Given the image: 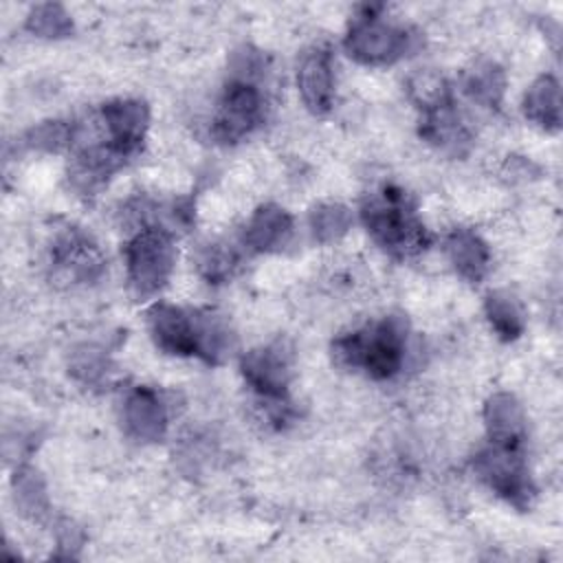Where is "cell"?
Listing matches in <instances>:
<instances>
[{"label": "cell", "mask_w": 563, "mask_h": 563, "mask_svg": "<svg viewBox=\"0 0 563 563\" xmlns=\"http://www.w3.org/2000/svg\"><path fill=\"white\" fill-rule=\"evenodd\" d=\"M51 266L55 277L73 284L97 282L106 271L99 244L81 229L66 227L51 242Z\"/></svg>", "instance_id": "8"}, {"label": "cell", "mask_w": 563, "mask_h": 563, "mask_svg": "<svg viewBox=\"0 0 563 563\" xmlns=\"http://www.w3.org/2000/svg\"><path fill=\"white\" fill-rule=\"evenodd\" d=\"M176 266V246L167 229L145 224L125 244V271L136 297H152L163 290Z\"/></svg>", "instance_id": "5"}, {"label": "cell", "mask_w": 563, "mask_h": 563, "mask_svg": "<svg viewBox=\"0 0 563 563\" xmlns=\"http://www.w3.org/2000/svg\"><path fill=\"white\" fill-rule=\"evenodd\" d=\"M13 493L20 512L37 519L46 512V493L40 475L33 468H20L13 477Z\"/></svg>", "instance_id": "24"}, {"label": "cell", "mask_w": 563, "mask_h": 563, "mask_svg": "<svg viewBox=\"0 0 563 563\" xmlns=\"http://www.w3.org/2000/svg\"><path fill=\"white\" fill-rule=\"evenodd\" d=\"M244 383L266 405L273 420H284L288 411V385L292 374L290 347L277 339L273 343L249 350L240 358Z\"/></svg>", "instance_id": "7"}, {"label": "cell", "mask_w": 563, "mask_h": 563, "mask_svg": "<svg viewBox=\"0 0 563 563\" xmlns=\"http://www.w3.org/2000/svg\"><path fill=\"white\" fill-rule=\"evenodd\" d=\"M444 251L455 273L468 284H479L490 268L488 244L471 229H453L444 238Z\"/></svg>", "instance_id": "16"}, {"label": "cell", "mask_w": 563, "mask_h": 563, "mask_svg": "<svg viewBox=\"0 0 563 563\" xmlns=\"http://www.w3.org/2000/svg\"><path fill=\"white\" fill-rule=\"evenodd\" d=\"M297 86L303 106L312 114H325L334 101L332 57L328 48H308L297 66Z\"/></svg>", "instance_id": "12"}, {"label": "cell", "mask_w": 563, "mask_h": 563, "mask_svg": "<svg viewBox=\"0 0 563 563\" xmlns=\"http://www.w3.org/2000/svg\"><path fill=\"white\" fill-rule=\"evenodd\" d=\"M523 114L545 132L561 128V86L552 75H541L532 81L523 97Z\"/></svg>", "instance_id": "17"}, {"label": "cell", "mask_w": 563, "mask_h": 563, "mask_svg": "<svg viewBox=\"0 0 563 563\" xmlns=\"http://www.w3.org/2000/svg\"><path fill=\"white\" fill-rule=\"evenodd\" d=\"M361 220L372 240L396 260L416 257L431 244V233L411 196L394 183H385L363 198Z\"/></svg>", "instance_id": "2"}, {"label": "cell", "mask_w": 563, "mask_h": 563, "mask_svg": "<svg viewBox=\"0 0 563 563\" xmlns=\"http://www.w3.org/2000/svg\"><path fill=\"white\" fill-rule=\"evenodd\" d=\"M526 444L490 442L473 457L475 475L501 499L519 510H528L537 488L526 462Z\"/></svg>", "instance_id": "6"}, {"label": "cell", "mask_w": 563, "mask_h": 563, "mask_svg": "<svg viewBox=\"0 0 563 563\" xmlns=\"http://www.w3.org/2000/svg\"><path fill=\"white\" fill-rule=\"evenodd\" d=\"M464 92L488 110H499L506 92V73L493 59L475 62L464 75Z\"/></svg>", "instance_id": "18"}, {"label": "cell", "mask_w": 563, "mask_h": 563, "mask_svg": "<svg viewBox=\"0 0 563 563\" xmlns=\"http://www.w3.org/2000/svg\"><path fill=\"white\" fill-rule=\"evenodd\" d=\"M352 211L341 202H321L312 207L308 216V227L312 240L319 244H330L341 240L352 229Z\"/></svg>", "instance_id": "21"}, {"label": "cell", "mask_w": 563, "mask_h": 563, "mask_svg": "<svg viewBox=\"0 0 563 563\" xmlns=\"http://www.w3.org/2000/svg\"><path fill=\"white\" fill-rule=\"evenodd\" d=\"M486 438L504 444H526V413L521 402L510 391L493 394L484 405Z\"/></svg>", "instance_id": "14"}, {"label": "cell", "mask_w": 563, "mask_h": 563, "mask_svg": "<svg viewBox=\"0 0 563 563\" xmlns=\"http://www.w3.org/2000/svg\"><path fill=\"white\" fill-rule=\"evenodd\" d=\"M167 407L158 391L139 385L132 387L121 405V422L130 438L139 442H158L167 431Z\"/></svg>", "instance_id": "11"}, {"label": "cell", "mask_w": 563, "mask_h": 563, "mask_svg": "<svg viewBox=\"0 0 563 563\" xmlns=\"http://www.w3.org/2000/svg\"><path fill=\"white\" fill-rule=\"evenodd\" d=\"M484 312L501 341H517L526 330V317L519 301L504 290H493L486 295Z\"/></svg>", "instance_id": "20"}, {"label": "cell", "mask_w": 563, "mask_h": 563, "mask_svg": "<svg viewBox=\"0 0 563 563\" xmlns=\"http://www.w3.org/2000/svg\"><path fill=\"white\" fill-rule=\"evenodd\" d=\"M75 134H77V125L68 121H59V119L42 121L40 125L31 128L24 134V143L26 147L40 150V152H59L75 143Z\"/></svg>", "instance_id": "23"}, {"label": "cell", "mask_w": 563, "mask_h": 563, "mask_svg": "<svg viewBox=\"0 0 563 563\" xmlns=\"http://www.w3.org/2000/svg\"><path fill=\"white\" fill-rule=\"evenodd\" d=\"M99 123L106 143L121 156L130 158L145 141L150 125L147 103L141 99H112L101 106Z\"/></svg>", "instance_id": "10"}, {"label": "cell", "mask_w": 563, "mask_h": 563, "mask_svg": "<svg viewBox=\"0 0 563 563\" xmlns=\"http://www.w3.org/2000/svg\"><path fill=\"white\" fill-rule=\"evenodd\" d=\"M383 4H363L347 26L343 46L350 59L365 66H387L418 48V33L387 22Z\"/></svg>", "instance_id": "4"}, {"label": "cell", "mask_w": 563, "mask_h": 563, "mask_svg": "<svg viewBox=\"0 0 563 563\" xmlns=\"http://www.w3.org/2000/svg\"><path fill=\"white\" fill-rule=\"evenodd\" d=\"M147 330L165 354L200 356V312L158 301L147 310Z\"/></svg>", "instance_id": "9"}, {"label": "cell", "mask_w": 563, "mask_h": 563, "mask_svg": "<svg viewBox=\"0 0 563 563\" xmlns=\"http://www.w3.org/2000/svg\"><path fill=\"white\" fill-rule=\"evenodd\" d=\"M235 264V255L224 244H207L198 255V268L209 282H222L229 277Z\"/></svg>", "instance_id": "26"}, {"label": "cell", "mask_w": 563, "mask_h": 563, "mask_svg": "<svg viewBox=\"0 0 563 563\" xmlns=\"http://www.w3.org/2000/svg\"><path fill=\"white\" fill-rule=\"evenodd\" d=\"M418 132L422 141L453 156H462L471 147V132L460 119L455 103L420 114Z\"/></svg>", "instance_id": "15"}, {"label": "cell", "mask_w": 563, "mask_h": 563, "mask_svg": "<svg viewBox=\"0 0 563 563\" xmlns=\"http://www.w3.org/2000/svg\"><path fill=\"white\" fill-rule=\"evenodd\" d=\"M26 31L44 40H62L75 31L70 13L57 2L35 4L26 15Z\"/></svg>", "instance_id": "22"}, {"label": "cell", "mask_w": 563, "mask_h": 563, "mask_svg": "<svg viewBox=\"0 0 563 563\" xmlns=\"http://www.w3.org/2000/svg\"><path fill=\"white\" fill-rule=\"evenodd\" d=\"M70 374L84 385H97L108 374V356L101 347L84 343L70 354Z\"/></svg>", "instance_id": "25"}, {"label": "cell", "mask_w": 563, "mask_h": 563, "mask_svg": "<svg viewBox=\"0 0 563 563\" xmlns=\"http://www.w3.org/2000/svg\"><path fill=\"white\" fill-rule=\"evenodd\" d=\"M407 339V319L387 314L363 328L339 334L332 341V356L341 367L358 369L374 380H387L394 378L405 363Z\"/></svg>", "instance_id": "3"}, {"label": "cell", "mask_w": 563, "mask_h": 563, "mask_svg": "<svg viewBox=\"0 0 563 563\" xmlns=\"http://www.w3.org/2000/svg\"><path fill=\"white\" fill-rule=\"evenodd\" d=\"M292 238V218L277 205H262L244 229V246L253 253H279Z\"/></svg>", "instance_id": "13"}, {"label": "cell", "mask_w": 563, "mask_h": 563, "mask_svg": "<svg viewBox=\"0 0 563 563\" xmlns=\"http://www.w3.org/2000/svg\"><path fill=\"white\" fill-rule=\"evenodd\" d=\"M407 97L420 114H427V112H433V110L455 103L453 90H451V84L446 81V77L431 68L416 70L407 79Z\"/></svg>", "instance_id": "19"}, {"label": "cell", "mask_w": 563, "mask_h": 563, "mask_svg": "<svg viewBox=\"0 0 563 563\" xmlns=\"http://www.w3.org/2000/svg\"><path fill=\"white\" fill-rule=\"evenodd\" d=\"M266 70V57L242 46L231 55L229 79L218 99L211 121V134L222 145H233L253 134L266 119V95L260 86Z\"/></svg>", "instance_id": "1"}]
</instances>
